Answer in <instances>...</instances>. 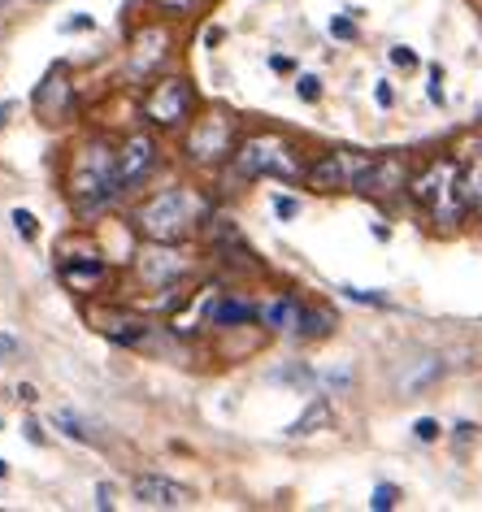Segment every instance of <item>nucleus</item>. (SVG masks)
I'll list each match as a JSON object with an SVG mask.
<instances>
[{
  "instance_id": "0eeeda50",
  "label": "nucleus",
  "mask_w": 482,
  "mask_h": 512,
  "mask_svg": "<svg viewBox=\"0 0 482 512\" xmlns=\"http://www.w3.org/2000/svg\"><path fill=\"white\" fill-rule=\"evenodd\" d=\"M152 165H157V144H152V135H126V144L118 148V165H113L118 191H131L135 183H144L152 174Z\"/></svg>"
},
{
  "instance_id": "4c0bfd02",
  "label": "nucleus",
  "mask_w": 482,
  "mask_h": 512,
  "mask_svg": "<svg viewBox=\"0 0 482 512\" xmlns=\"http://www.w3.org/2000/svg\"><path fill=\"white\" fill-rule=\"evenodd\" d=\"M5 5H9V0H0V9H5Z\"/></svg>"
},
{
  "instance_id": "a211bd4d",
  "label": "nucleus",
  "mask_w": 482,
  "mask_h": 512,
  "mask_svg": "<svg viewBox=\"0 0 482 512\" xmlns=\"http://www.w3.org/2000/svg\"><path fill=\"white\" fill-rule=\"evenodd\" d=\"M53 426L66 434V439H74V443H92V430H87V421H83L79 413H70V408H57V413H53Z\"/></svg>"
},
{
  "instance_id": "6e6552de",
  "label": "nucleus",
  "mask_w": 482,
  "mask_h": 512,
  "mask_svg": "<svg viewBox=\"0 0 482 512\" xmlns=\"http://www.w3.org/2000/svg\"><path fill=\"white\" fill-rule=\"evenodd\" d=\"M187 274V256H179L170 243H157L148 239V248L139 252V278L148 287H161V283H174V278Z\"/></svg>"
},
{
  "instance_id": "f3484780",
  "label": "nucleus",
  "mask_w": 482,
  "mask_h": 512,
  "mask_svg": "<svg viewBox=\"0 0 482 512\" xmlns=\"http://www.w3.org/2000/svg\"><path fill=\"white\" fill-rule=\"evenodd\" d=\"M166 44H170V40H166L161 31H144V35H139V44H135L139 53H135V61H131V70H135V74H144L152 57H166Z\"/></svg>"
},
{
  "instance_id": "f8f14e48",
  "label": "nucleus",
  "mask_w": 482,
  "mask_h": 512,
  "mask_svg": "<svg viewBox=\"0 0 482 512\" xmlns=\"http://www.w3.org/2000/svg\"><path fill=\"white\" fill-rule=\"evenodd\" d=\"M96 326H100V335L113 339V343H126V348H144L148 335H152V326L148 322H139V317L131 313H105V317H96Z\"/></svg>"
},
{
  "instance_id": "6ab92c4d",
  "label": "nucleus",
  "mask_w": 482,
  "mask_h": 512,
  "mask_svg": "<svg viewBox=\"0 0 482 512\" xmlns=\"http://www.w3.org/2000/svg\"><path fill=\"white\" fill-rule=\"evenodd\" d=\"M296 335H300V339H322V335H331V313H313V309H304Z\"/></svg>"
},
{
  "instance_id": "c85d7f7f",
  "label": "nucleus",
  "mask_w": 482,
  "mask_h": 512,
  "mask_svg": "<svg viewBox=\"0 0 482 512\" xmlns=\"http://www.w3.org/2000/svg\"><path fill=\"white\" fill-rule=\"evenodd\" d=\"M443 70L439 66H430V100H435V105H443Z\"/></svg>"
},
{
  "instance_id": "b1692460",
  "label": "nucleus",
  "mask_w": 482,
  "mask_h": 512,
  "mask_svg": "<svg viewBox=\"0 0 482 512\" xmlns=\"http://www.w3.org/2000/svg\"><path fill=\"white\" fill-rule=\"evenodd\" d=\"M274 213L283 217V222H291V217L300 213V200H291V196H274Z\"/></svg>"
},
{
  "instance_id": "423d86ee",
  "label": "nucleus",
  "mask_w": 482,
  "mask_h": 512,
  "mask_svg": "<svg viewBox=\"0 0 482 512\" xmlns=\"http://www.w3.org/2000/svg\"><path fill=\"white\" fill-rule=\"evenodd\" d=\"M374 157H365V152H352V148H335L326 152V157H317L304 178H309V187L317 191H344V187H357V178L365 174V165Z\"/></svg>"
},
{
  "instance_id": "e433bc0d",
  "label": "nucleus",
  "mask_w": 482,
  "mask_h": 512,
  "mask_svg": "<svg viewBox=\"0 0 482 512\" xmlns=\"http://www.w3.org/2000/svg\"><path fill=\"white\" fill-rule=\"evenodd\" d=\"M0 478H9V465H5V460H0Z\"/></svg>"
},
{
  "instance_id": "c9c22d12",
  "label": "nucleus",
  "mask_w": 482,
  "mask_h": 512,
  "mask_svg": "<svg viewBox=\"0 0 482 512\" xmlns=\"http://www.w3.org/2000/svg\"><path fill=\"white\" fill-rule=\"evenodd\" d=\"M9 122V105H0V126H5Z\"/></svg>"
},
{
  "instance_id": "f03ea898",
  "label": "nucleus",
  "mask_w": 482,
  "mask_h": 512,
  "mask_svg": "<svg viewBox=\"0 0 482 512\" xmlns=\"http://www.w3.org/2000/svg\"><path fill=\"white\" fill-rule=\"evenodd\" d=\"M113 165H118V152H109L105 139H92V144L79 148V157H74V170L66 178V191H70V204L74 213H96L105 209V204L118 196V174H113Z\"/></svg>"
},
{
  "instance_id": "4468645a",
  "label": "nucleus",
  "mask_w": 482,
  "mask_h": 512,
  "mask_svg": "<svg viewBox=\"0 0 482 512\" xmlns=\"http://www.w3.org/2000/svg\"><path fill=\"white\" fill-rule=\"evenodd\" d=\"M452 174H456V161H435L422 178H413V196L422 200V204H435L439 191L452 183Z\"/></svg>"
},
{
  "instance_id": "412c9836",
  "label": "nucleus",
  "mask_w": 482,
  "mask_h": 512,
  "mask_svg": "<svg viewBox=\"0 0 482 512\" xmlns=\"http://www.w3.org/2000/svg\"><path fill=\"white\" fill-rule=\"evenodd\" d=\"M296 96L309 100V105H313V100H322V79H317V74H300V79H296Z\"/></svg>"
},
{
  "instance_id": "4be33fe9",
  "label": "nucleus",
  "mask_w": 482,
  "mask_h": 512,
  "mask_svg": "<svg viewBox=\"0 0 482 512\" xmlns=\"http://www.w3.org/2000/svg\"><path fill=\"white\" fill-rule=\"evenodd\" d=\"M396 499H400V491H396V486H378L370 504H374L378 512H387V508H396Z\"/></svg>"
},
{
  "instance_id": "dca6fc26",
  "label": "nucleus",
  "mask_w": 482,
  "mask_h": 512,
  "mask_svg": "<svg viewBox=\"0 0 482 512\" xmlns=\"http://www.w3.org/2000/svg\"><path fill=\"white\" fill-rule=\"evenodd\" d=\"M331 421H335L331 404H326V400H313V404L300 413V421H291V430H287V434H291V439H300V434H317V430L331 426Z\"/></svg>"
},
{
  "instance_id": "aec40b11",
  "label": "nucleus",
  "mask_w": 482,
  "mask_h": 512,
  "mask_svg": "<svg viewBox=\"0 0 482 512\" xmlns=\"http://www.w3.org/2000/svg\"><path fill=\"white\" fill-rule=\"evenodd\" d=\"M9 222H14V230L27 243H35V235H40V222H35V213H27V209H14V217H9Z\"/></svg>"
},
{
  "instance_id": "473e14b6",
  "label": "nucleus",
  "mask_w": 482,
  "mask_h": 512,
  "mask_svg": "<svg viewBox=\"0 0 482 512\" xmlns=\"http://www.w3.org/2000/svg\"><path fill=\"white\" fill-rule=\"evenodd\" d=\"M391 100H396V92L387 83H378V105H391Z\"/></svg>"
},
{
  "instance_id": "cd10ccee",
  "label": "nucleus",
  "mask_w": 482,
  "mask_h": 512,
  "mask_svg": "<svg viewBox=\"0 0 482 512\" xmlns=\"http://www.w3.org/2000/svg\"><path fill=\"white\" fill-rule=\"evenodd\" d=\"M14 356H18V339L14 335H0V365L14 361Z\"/></svg>"
},
{
  "instance_id": "f257e3e1",
  "label": "nucleus",
  "mask_w": 482,
  "mask_h": 512,
  "mask_svg": "<svg viewBox=\"0 0 482 512\" xmlns=\"http://www.w3.org/2000/svg\"><path fill=\"white\" fill-rule=\"evenodd\" d=\"M209 217V200L196 187H170L135 213V230L157 243H179Z\"/></svg>"
},
{
  "instance_id": "c756f323",
  "label": "nucleus",
  "mask_w": 482,
  "mask_h": 512,
  "mask_svg": "<svg viewBox=\"0 0 482 512\" xmlns=\"http://www.w3.org/2000/svg\"><path fill=\"white\" fill-rule=\"evenodd\" d=\"M22 434H27L35 447H44V443H48V439H44V430H40V421H22Z\"/></svg>"
},
{
  "instance_id": "f704fd0d",
  "label": "nucleus",
  "mask_w": 482,
  "mask_h": 512,
  "mask_svg": "<svg viewBox=\"0 0 482 512\" xmlns=\"http://www.w3.org/2000/svg\"><path fill=\"white\" fill-rule=\"evenodd\" d=\"M18 400L31 404V400H40V395H35V387H27V382H22V387H18Z\"/></svg>"
},
{
  "instance_id": "a878e982",
  "label": "nucleus",
  "mask_w": 482,
  "mask_h": 512,
  "mask_svg": "<svg viewBox=\"0 0 482 512\" xmlns=\"http://www.w3.org/2000/svg\"><path fill=\"white\" fill-rule=\"evenodd\" d=\"M331 35L335 40H357V27H352L348 18H331Z\"/></svg>"
},
{
  "instance_id": "72a5a7b5",
  "label": "nucleus",
  "mask_w": 482,
  "mask_h": 512,
  "mask_svg": "<svg viewBox=\"0 0 482 512\" xmlns=\"http://www.w3.org/2000/svg\"><path fill=\"white\" fill-rule=\"evenodd\" d=\"M270 66H274L278 74H287V70H291V57H270Z\"/></svg>"
},
{
  "instance_id": "ddd939ff",
  "label": "nucleus",
  "mask_w": 482,
  "mask_h": 512,
  "mask_svg": "<svg viewBox=\"0 0 482 512\" xmlns=\"http://www.w3.org/2000/svg\"><path fill=\"white\" fill-rule=\"evenodd\" d=\"M257 317H261L265 330H300L304 304H300L296 296H278V300H270V304H261Z\"/></svg>"
},
{
  "instance_id": "1a4fd4ad",
  "label": "nucleus",
  "mask_w": 482,
  "mask_h": 512,
  "mask_svg": "<svg viewBox=\"0 0 482 512\" xmlns=\"http://www.w3.org/2000/svg\"><path fill=\"white\" fill-rule=\"evenodd\" d=\"M57 274H61V283H66L70 291H79V296H92V291L109 278L105 261H100L96 252H87V256H61Z\"/></svg>"
},
{
  "instance_id": "2eb2a0df",
  "label": "nucleus",
  "mask_w": 482,
  "mask_h": 512,
  "mask_svg": "<svg viewBox=\"0 0 482 512\" xmlns=\"http://www.w3.org/2000/svg\"><path fill=\"white\" fill-rule=\"evenodd\" d=\"M257 317V309H252L248 300H231V296H218V304H213V322L209 326H222V330H231V326H244Z\"/></svg>"
},
{
  "instance_id": "9b49d317",
  "label": "nucleus",
  "mask_w": 482,
  "mask_h": 512,
  "mask_svg": "<svg viewBox=\"0 0 482 512\" xmlns=\"http://www.w3.org/2000/svg\"><path fill=\"white\" fill-rule=\"evenodd\" d=\"M135 499L144 508H187L192 491L170 478H157V473H144V478H135Z\"/></svg>"
},
{
  "instance_id": "7c9ffc66",
  "label": "nucleus",
  "mask_w": 482,
  "mask_h": 512,
  "mask_svg": "<svg viewBox=\"0 0 482 512\" xmlns=\"http://www.w3.org/2000/svg\"><path fill=\"white\" fill-rule=\"evenodd\" d=\"M61 31H96V22H92V18H87V14H79V18L61 22Z\"/></svg>"
},
{
  "instance_id": "393cba45",
  "label": "nucleus",
  "mask_w": 482,
  "mask_h": 512,
  "mask_svg": "<svg viewBox=\"0 0 482 512\" xmlns=\"http://www.w3.org/2000/svg\"><path fill=\"white\" fill-rule=\"evenodd\" d=\"M344 296L357 300V304H387V296H378V291H361V287H344Z\"/></svg>"
},
{
  "instance_id": "9d476101",
  "label": "nucleus",
  "mask_w": 482,
  "mask_h": 512,
  "mask_svg": "<svg viewBox=\"0 0 482 512\" xmlns=\"http://www.w3.org/2000/svg\"><path fill=\"white\" fill-rule=\"evenodd\" d=\"M409 183V170H404L400 157H374L365 165V174L357 178V191L361 196H391V191H400Z\"/></svg>"
},
{
  "instance_id": "5701e85b",
  "label": "nucleus",
  "mask_w": 482,
  "mask_h": 512,
  "mask_svg": "<svg viewBox=\"0 0 482 512\" xmlns=\"http://www.w3.org/2000/svg\"><path fill=\"white\" fill-rule=\"evenodd\" d=\"M413 434H417V439H422V443H435L439 439V421L435 417H422V421H417V426H413Z\"/></svg>"
},
{
  "instance_id": "20e7f679",
  "label": "nucleus",
  "mask_w": 482,
  "mask_h": 512,
  "mask_svg": "<svg viewBox=\"0 0 482 512\" xmlns=\"http://www.w3.org/2000/svg\"><path fill=\"white\" fill-rule=\"evenodd\" d=\"M192 109H196V92L187 79H161V83H152L144 96V118L152 126H161V131L183 126L192 118Z\"/></svg>"
},
{
  "instance_id": "2f4dec72",
  "label": "nucleus",
  "mask_w": 482,
  "mask_h": 512,
  "mask_svg": "<svg viewBox=\"0 0 482 512\" xmlns=\"http://www.w3.org/2000/svg\"><path fill=\"white\" fill-rule=\"evenodd\" d=\"M96 504H100V508H105V512L113 508V499H109V486H96Z\"/></svg>"
},
{
  "instance_id": "7ed1b4c3",
  "label": "nucleus",
  "mask_w": 482,
  "mask_h": 512,
  "mask_svg": "<svg viewBox=\"0 0 482 512\" xmlns=\"http://www.w3.org/2000/svg\"><path fill=\"white\" fill-rule=\"evenodd\" d=\"M235 170L239 178H300V161L296 148L287 144L283 135H252L244 148L235 152Z\"/></svg>"
},
{
  "instance_id": "39448f33",
  "label": "nucleus",
  "mask_w": 482,
  "mask_h": 512,
  "mask_svg": "<svg viewBox=\"0 0 482 512\" xmlns=\"http://www.w3.org/2000/svg\"><path fill=\"white\" fill-rule=\"evenodd\" d=\"M235 152V122L226 109H213L205 118H196V131L187 135V157L200 161V165H213V161H226Z\"/></svg>"
},
{
  "instance_id": "bb28decb",
  "label": "nucleus",
  "mask_w": 482,
  "mask_h": 512,
  "mask_svg": "<svg viewBox=\"0 0 482 512\" xmlns=\"http://www.w3.org/2000/svg\"><path fill=\"white\" fill-rule=\"evenodd\" d=\"M391 61L409 70V66H417V53H413V48H404V44H396V48H391Z\"/></svg>"
}]
</instances>
